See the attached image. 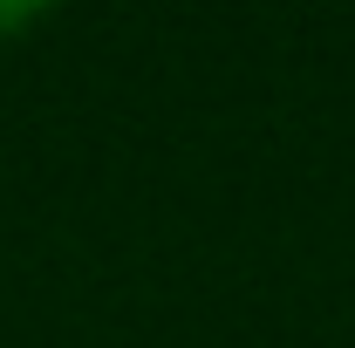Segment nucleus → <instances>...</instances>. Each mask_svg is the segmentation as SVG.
Instances as JSON below:
<instances>
[{"mask_svg": "<svg viewBox=\"0 0 355 348\" xmlns=\"http://www.w3.org/2000/svg\"><path fill=\"white\" fill-rule=\"evenodd\" d=\"M42 21H48V7H35V0H0V42H21Z\"/></svg>", "mask_w": 355, "mask_h": 348, "instance_id": "f257e3e1", "label": "nucleus"}]
</instances>
